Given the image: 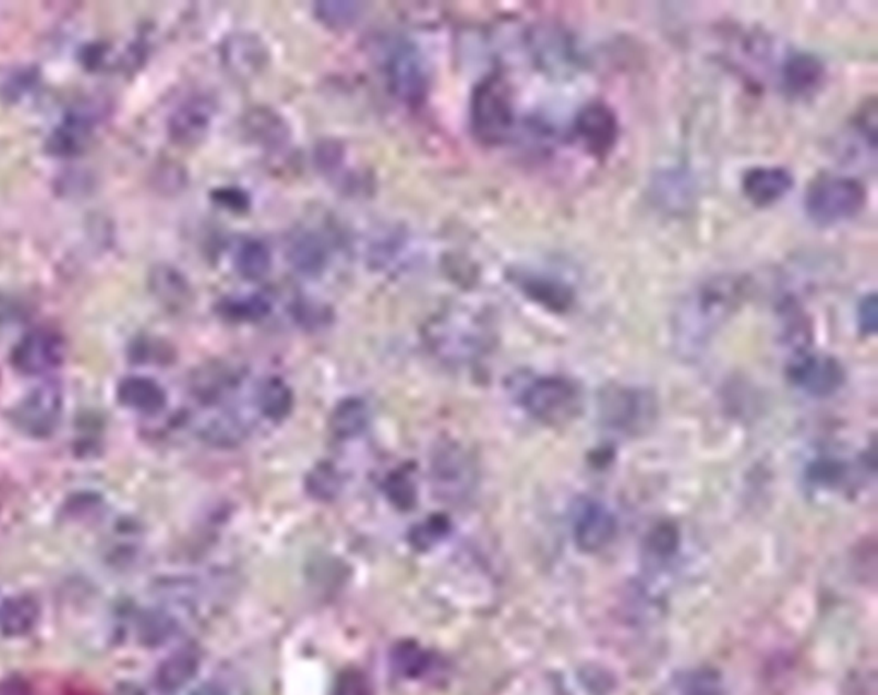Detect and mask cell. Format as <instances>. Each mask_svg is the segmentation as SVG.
I'll return each instance as SVG.
<instances>
[{
  "label": "cell",
  "mask_w": 878,
  "mask_h": 695,
  "mask_svg": "<svg viewBox=\"0 0 878 695\" xmlns=\"http://www.w3.org/2000/svg\"><path fill=\"white\" fill-rule=\"evenodd\" d=\"M782 338L793 347L794 356L806 352L811 344V320L802 302L794 296H784L778 304Z\"/></svg>",
  "instance_id": "obj_19"
},
{
  "label": "cell",
  "mask_w": 878,
  "mask_h": 695,
  "mask_svg": "<svg viewBox=\"0 0 878 695\" xmlns=\"http://www.w3.org/2000/svg\"><path fill=\"white\" fill-rule=\"evenodd\" d=\"M392 664L394 670L406 679H421L430 671L431 656L419 644L406 640L394 647Z\"/></svg>",
  "instance_id": "obj_30"
},
{
  "label": "cell",
  "mask_w": 878,
  "mask_h": 695,
  "mask_svg": "<svg viewBox=\"0 0 878 695\" xmlns=\"http://www.w3.org/2000/svg\"><path fill=\"white\" fill-rule=\"evenodd\" d=\"M572 134L598 161H606L620 140L618 116L604 101H590L578 110Z\"/></svg>",
  "instance_id": "obj_6"
},
{
  "label": "cell",
  "mask_w": 878,
  "mask_h": 695,
  "mask_svg": "<svg viewBox=\"0 0 878 695\" xmlns=\"http://www.w3.org/2000/svg\"><path fill=\"white\" fill-rule=\"evenodd\" d=\"M98 124V113L88 105L69 110L61 124L53 129L47 141V152L53 157L71 158L85 152Z\"/></svg>",
  "instance_id": "obj_12"
},
{
  "label": "cell",
  "mask_w": 878,
  "mask_h": 695,
  "mask_svg": "<svg viewBox=\"0 0 878 695\" xmlns=\"http://www.w3.org/2000/svg\"><path fill=\"white\" fill-rule=\"evenodd\" d=\"M877 100L875 98L865 100L856 116L853 117L854 131L862 136L871 152H875V146H877Z\"/></svg>",
  "instance_id": "obj_37"
},
{
  "label": "cell",
  "mask_w": 878,
  "mask_h": 695,
  "mask_svg": "<svg viewBox=\"0 0 878 695\" xmlns=\"http://www.w3.org/2000/svg\"><path fill=\"white\" fill-rule=\"evenodd\" d=\"M40 620V607L32 596H13L0 604V632L5 637H23Z\"/></svg>",
  "instance_id": "obj_20"
},
{
  "label": "cell",
  "mask_w": 878,
  "mask_h": 695,
  "mask_svg": "<svg viewBox=\"0 0 878 695\" xmlns=\"http://www.w3.org/2000/svg\"><path fill=\"white\" fill-rule=\"evenodd\" d=\"M383 490H385L388 502L398 511H412L418 503V487H416L412 475L404 467L389 472Z\"/></svg>",
  "instance_id": "obj_32"
},
{
  "label": "cell",
  "mask_w": 878,
  "mask_h": 695,
  "mask_svg": "<svg viewBox=\"0 0 878 695\" xmlns=\"http://www.w3.org/2000/svg\"><path fill=\"white\" fill-rule=\"evenodd\" d=\"M678 695H722V680L718 671L702 668L688 671L676 683Z\"/></svg>",
  "instance_id": "obj_35"
},
{
  "label": "cell",
  "mask_w": 878,
  "mask_h": 695,
  "mask_svg": "<svg viewBox=\"0 0 878 695\" xmlns=\"http://www.w3.org/2000/svg\"><path fill=\"white\" fill-rule=\"evenodd\" d=\"M213 200L224 208L232 209V212H245L249 208V196L242 190L237 188H220V190L212 193Z\"/></svg>",
  "instance_id": "obj_41"
},
{
  "label": "cell",
  "mask_w": 878,
  "mask_h": 695,
  "mask_svg": "<svg viewBox=\"0 0 878 695\" xmlns=\"http://www.w3.org/2000/svg\"><path fill=\"white\" fill-rule=\"evenodd\" d=\"M256 404L263 418L273 422L284 421L293 409L292 388L278 376H272L257 388Z\"/></svg>",
  "instance_id": "obj_24"
},
{
  "label": "cell",
  "mask_w": 878,
  "mask_h": 695,
  "mask_svg": "<svg viewBox=\"0 0 878 695\" xmlns=\"http://www.w3.org/2000/svg\"><path fill=\"white\" fill-rule=\"evenodd\" d=\"M389 89L404 104H424L430 93V73L421 53L413 45L401 44L389 56L386 64Z\"/></svg>",
  "instance_id": "obj_7"
},
{
  "label": "cell",
  "mask_w": 878,
  "mask_h": 695,
  "mask_svg": "<svg viewBox=\"0 0 878 695\" xmlns=\"http://www.w3.org/2000/svg\"><path fill=\"white\" fill-rule=\"evenodd\" d=\"M217 313L227 322L254 323L272 313V302L261 293L229 296L217 304Z\"/></svg>",
  "instance_id": "obj_25"
},
{
  "label": "cell",
  "mask_w": 878,
  "mask_h": 695,
  "mask_svg": "<svg viewBox=\"0 0 878 695\" xmlns=\"http://www.w3.org/2000/svg\"><path fill=\"white\" fill-rule=\"evenodd\" d=\"M287 257L293 268L313 277V275L322 274V269L325 268V245L313 233H302L290 242Z\"/></svg>",
  "instance_id": "obj_27"
},
{
  "label": "cell",
  "mask_w": 878,
  "mask_h": 695,
  "mask_svg": "<svg viewBox=\"0 0 878 695\" xmlns=\"http://www.w3.org/2000/svg\"><path fill=\"white\" fill-rule=\"evenodd\" d=\"M478 481L476 464L458 443L445 442L431 458V482L437 499L460 503L469 499Z\"/></svg>",
  "instance_id": "obj_4"
},
{
  "label": "cell",
  "mask_w": 878,
  "mask_h": 695,
  "mask_svg": "<svg viewBox=\"0 0 878 695\" xmlns=\"http://www.w3.org/2000/svg\"><path fill=\"white\" fill-rule=\"evenodd\" d=\"M341 487H344L341 476L338 475L337 467L329 463L317 464L305 478L308 493L320 502H332L337 499Z\"/></svg>",
  "instance_id": "obj_33"
},
{
  "label": "cell",
  "mask_w": 878,
  "mask_h": 695,
  "mask_svg": "<svg viewBox=\"0 0 878 695\" xmlns=\"http://www.w3.org/2000/svg\"><path fill=\"white\" fill-rule=\"evenodd\" d=\"M248 422L236 412H218L206 419L200 428V436L208 445L217 448H233L248 439Z\"/></svg>",
  "instance_id": "obj_21"
},
{
  "label": "cell",
  "mask_w": 878,
  "mask_h": 695,
  "mask_svg": "<svg viewBox=\"0 0 878 695\" xmlns=\"http://www.w3.org/2000/svg\"><path fill=\"white\" fill-rule=\"evenodd\" d=\"M64 397L61 386L56 383H44L33 388L17 406L14 421L23 433L32 439H47L59 427Z\"/></svg>",
  "instance_id": "obj_8"
},
{
  "label": "cell",
  "mask_w": 878,
  "mask_h": 695,
  "mask_svg": "<svg viewBox=\"0 0 878 695\" xmlns=\"http://www.w3.org/2000/svg\"><path fill=\"white\" fill-rule=\"evenodd\" d=\"M865 185L847 176L822 173L808 184L805 212L817 226L829 227L858 217L866 206Z\"/></svg>",
  "instance_id": "obj_3"
},
{
  "label": "cell",
  "mask_w": 878,
  "mask_h": 695,
  "mask_svg": "<svg viewBox=\"0 0 878 695\" xmlns=\"http://www.w3.org/2000/svg\"><path fill=\"white\" fill-rule=\"evenodd\" d=\"M521 406L541 421H568L580 409V392L572 380L541 376L532 380L521 392Z\"/></svg>",
  "instance_id": "obj_5"
},
{
  "label": "cell",
  "mask_w": 878,
  "mask_h": 695,
  "mask_svg": "<svg viewBox=\"0 0 878 695\" xmlns=\"http://www.w3.org/2000/svg\"><path fill=\"white\" fill-rule=\"evenodd\" d=\"M65 359V341L53 329H33L13 349V367L28 376L49 373Z\"/></svg>",
  "instance_id": "obj_9"
},
{
  "label": "cell",
  "mask_w": 878,
  "mask_h": 695,
  "mask_svg": "<svg viewBox=\"0 0 878 695\" xmlns=\"http://www.w3.org/2000/svg\"><path fill=\"white\" fill-rule=\"evenodd\" d=\"M200 664V651L194 647H182L158 667L157 675H155L157 691L164 695H172L182 691L196 676Z\"/></svg>",
  "instance_id": "obj_18"
},
{
  "label": "cell",
  "mask_w": 878,
  "mask_h": 695,
  "mask_svg": "<svg viewBox=\"0 0 878 695\" xmlns=\"http://www.w3.org/2000/svg\"><path fill=\"white\" fill-rule=\"evenodd\" d=\"M236 374L220 367H205L194 373L191 380V392L197 403L212 406L220 403L237 385Z\"/></svg>",
  "instance_id": "obj_22"
},
{
  "label": "cell",
  "mask_w": 878,
  "mask_h": 695,
  "mask_svg": "<svg viewBox=\"0 0 878 695\" xmlns=\"http://www.w3.org/2000/svg\"><path fill=\"white\" fill-rule=\"evenodd\" d=\"M371 412L368 404L358 397H349L335 406L329 418V430L338 440H352L370 424Z\"/></svg>",
  "instance_id": "obj_23"
},
{
  "label": "cell",
  "mask_w": 878,
  "mask_h": 695,
  "mask_svg": "<svg viewBox=\"0 0 878 695\" xmlns=\"http://www.w3.org/2000/svg\"><path fill=\"white\" fill-rule=\"evenodd\" d=\"M536 37V61L553 74H565L575 68L578 53L574 41L560 29H541Z\"/></svg>",
  "instance_id": "obj_17"
},
{
  "label": "cell",
  "mask_w": 878,
  "mask_h": 695,
  "mask_svg": "<svg viewBox=\"0 0 878 695\" xmlns=\"http://www.w3.org/2000/svg\"><path fill=\"white\" fill-rule=\"evenodd\" d=\"M179 631V622L169 610L146 611L140 623V637L146 646H161Z\"/></svg>",
  "instance_id": "obj_31"
},
{
  "label": "cell",
  "mask_w": 878,
  "mask_h": 695,
  "mask_svg": "<svg viewBox=\"0 0 878 695\" xmlns=\"http://www.w3.org/2000/svg\"><path fill=\"white\" fill-rule=\"evenodd\" d=\"M209 125V112L205 105L188 104L177 110L176 116L170 121V136L177 143L191 145L205 136Z\"/></svg>",
  "instance_id": "obj_26"
},
{
  "label": "cell",
  "mask_w": 878,
  "mask_h": 695,
  "mask_svg": "<svg viewBox=\"0 0 878 695\" xmlns=\"http://www.w3.org/2000/svg\"><path fill=\"white\" fill-rule=\"evenodd\" d=\"M153 287L157 290L158 296L164 299H170V296L184 298L185 292H188L185 281L182 280L181 275L173 272V268L158 269L157 274H155V280H153Z\"/></svg>",
  "instance_id": "obj_40"
},
{
  "label": "cell",
  "mask_w": 878,
  "mask_h": 695,
  "mask_svg": "<svg viewBox=\"0 0 878 695\" xmlns=\"http://www.w3.org/2000/svg\"><path fill=\"white\" fill-rule=\"evenodd\" d=\"M826 80V65L815 53L793 52L782 62L781 88L791 98L810 97Z\"/></svg>",
  "instance_id": "obj_14"
},
{
  "label": "cell",
  "mask_w": 878,
  "mask_h": 695,
  "mask_svg": "<svg viewBox=\"0 0 878 695\" xmlns=\"http://www.w3.org/2000/svg\"><path fill=\"white\" fill-rule=\"evenodd\" d=\"M361 13L358 2H317L316 14L325 25L341 28L352 25Z\"/></svg>",
  "instance_id": "obj_36"
},
{
  "label": "cell",
  "mask_w": 878,
  "mask_h": 695,
  "mask_svg": "<svg viewBox=\"0 0 878 695\" xmlns=\"http://www.w3.org/2000/svg\"><path fill=\"white\" fill-rule=\"evenodd\" d=\"M117 400L125 409L140 415H158L167 406V394L160 383L148 376H125L117 385Z\"/></svg>",
  "instance_id": "obj_16"
},
{
  "label": "cell",
  "mask_w": 878,
  "mask_h": 695,
  "mask_svg": "<svg viewBox=\"0 0 878 695\" xmlns=\"http://www.w3.org/2000/svg\"><path fill=\"white\" fill-rule=\"evenodd\" d=\"M470 128L473 136L485 146L505 145L514 134V93L502 74H490L473 88Z\"/></svg>",
  "instance_id": "obj_2"
},
{
  "label": "cell",
  "mask_w": 878,
  "mask_h": 695,
  "mask_svg": "<svg viewBox=\"0 0 878 695\" xmlns=\"http://www.w3.org/2000/svg\"><path fill=\"white\" fill-rule=\"evenodd\" d=\"M449 531H452V524H449L445 515H430L425 520L416 524L410 529L409 543L416 550L428 551L436 547L437 543H442L443 539L449 535Z\"/></svg>",
  "instance_id": "obj_34"
},
{
  "label": "cell",
  "mask_w": 878,
  "mask_h": 695,
  "mask_svg": "<svg viewBox=\"0 0 878 695\" xmlns=\"http://www.w3.org/2000/svg\"><path fill=\"white\" fill-rule=\"evenodd\" d=\"M189 695H242V692L233 687L232 683L227 680H212V682L203 683Z\"/></svg>",
  "instance_id": "obj_42"
},
{
  "label": "cell",
  "mask_w": 878,
  "mask_h": 695,
  "mask_svg": "<svg viewBox=\"0 0 878 695\" xmlns=\"http://www.w3.org/2000/svg\"><path fill=\"white\" fill-rule=\"evenodd\" d=\"M574 529L575 541L581 550L599 551L613 541L616 518L601 503L587 502L578 506Z\"/></svg>",
  "instance_id": "obj_15"
},
{
  "label": "cell",
  "mask_w": 878,
  "mask_h": 695,
  "mask_svg": "<svg viewBox=\"0 0 878 695\" xmlns=\"http://www.w3.org/2000/svg\"><path fill=\"white\" fill-rule=\"evenodd\" d=\"M856 323H858L859 334L871 337L877 334L878 326V299L877 293L870 292L859 299L856 308Z\"/></svg>",
  "instance_id": "obj_38"
},
{
  "label": "cell",
  "mask_w": 878,
  "mask_h": 695,
  "mask_svg": "<svg viewBox=\"0 0 878 695\" xmlns=\"http://www.w3.org/2000/svg\"><path fill=\"white\" fill-rule=\"evenodd\" d=\"M793 185V173L784 167H754L746 170L742 179L743 194L757 208H769L781 202Z\"/></svg>",
  "instance_id": "obj_13"
},
{
  "label": "cell",
  "mask_w": 878,
  "mask_h": 695,
  "mask_svg": "<svg viewBox=\"0 0 878 695\" xmlns=\"http://www.w3.org/2000/svg\"><path fill=\"white\" fill-rule=\"evenodd\" d=\"M512 281L529 301L536 302L550 313H566L577 301L575 287L557 275L518 269L512 275Z\"/></svg>",
  "instance_id": "obj_10"
},
{
  "label": "cell",
  "mask_w": 878,
  "mask_h": 695,
  "mask_svg": "<svg viewBox=\"0 0 878 695\" xmlns=\"http://www.w3.org/2000/svg\"><path fill=\"white\" fill-rule=\"evenodd\" d=\"M334 695H371L370 682L362 671L347 668L337 676Z\"/></svg>",
  "instance_id": "obj_39"
},
{
  "label": "cell",
  "mask_w": 878,
  "mask_h": 695,
  "mask_svg": "<svg viewBox=\"0 0 878 695\" xmlns=\"http://www.w3.org/2000/svg\"><path fill=\"white\" fill-rule=\"evenodd\" d=\"M654 191L659 205L667 206L671 212H678V209H686L688 203H691L694 184L683 170H667V172L659 173Z\"/></svg>",
  "instance_id": "obj_28"
},
{
  "label": "cell",
  "mask_w": 878,
  "mask_h": 695,
  "mask_svg": "<svg viewBox=\"0 0 878 695\" xmlns=\"http://www.w3.org/2000/svg\"><path fill=\"white\" fill-rule=\"evenodd\" d=\"M233 266L248 280H260L265 277L272 266V253L261 241L242 242L233 256Z\"/></svg>",
  "instance_id": "obj_29"
},
{
  "label": "cell",
  "mask_w": 878,
  "mask_h": 695,
  "mask_svg": "<svg viewBox=\"0 0 878 695\" xmlns=\"http://www.w3.org/2000/svg\"><path fill=\"white\" fill-rule=\"evenodd\" d=\"M787 376L808 394L829 395L844 382V370L841 362L830 356L802 352L791 361Z\"/></svg>",
  "instance_id": "obj_11"
},
{
  "label": "cell",
  "mask_w": 878,
  "mask_h": 695,
  "mask_svg": "<svg viewBox=\"0 0 878 695\" xmlns=\"http://www.w3.org/2000/svg\"><path fill=\"white\" fill-rule=\"evenodd\" d=\"M748 293L750 281L745 275H718L695 287L674 311L676 349L685 356L698 355L742 310Z\"/></svg>",
  "instance_id": "obj_1"
},
{
  "label": "cell",
  "mask_w": 878,
  "mask_h": 695,
  "mask_svg": "<svg viewBox=\"0 0 878 695\" xmlns=\"http://www.w3.org/2000/svg\"><path fill=\"white\" fill-rule=\"evenodd\" d=\"M0 695H29V688L23 680H9Z\"/></svg>",
  "instance_id": "obj_43"
}]
</instances>
